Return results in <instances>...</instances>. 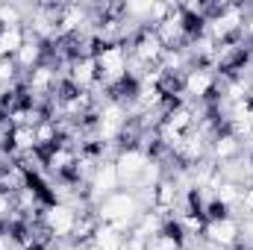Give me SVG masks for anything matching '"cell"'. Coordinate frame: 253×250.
Segmentation results:
<instances>
[{
    "instance_id": "cell-1",
    "label": "cell",
    "mask_w": 253,
    "mask_h": 250,
    "mask_svg": "<svg viewBox=\"0 0 253 250\" xmlns=\"http://www.w3.org/2000/svg\"><path fill=\"white\" fill-rule=\"evenodd\" d=\"M94 65H97V80L103 88H112L129 74V53L126 44H100L94 53Z\"/></svg>"
},
{
    "instance_id": "cell-2",
    "label": "cell",
    "mask_w": 253,
    "mask_h": 250,
    "mask_svg": "<svg viewBox=\"0 0 253 250\" xmlns=\"http://www.w3.org/2000/svg\"><path fill=\"white\" fill-rule=\"evenodd\" d=\"M77 221H80V209L71 203H50L42 212V224L53 236V242H71Z\"/></svg>"
},
{
    "instance_id": "cell-3",
    "label": "cell",
    "mask_w": 253,
    "mask_h": 250,
    "mask_svg": "<svg viewBox=\"0 0 253 250\" xmlns=\"http://www.w3.org/2000/svg\"><path fill=\"white\" fill-rule=\"evenodd\" d=\"M147 153L141 150H118L115 156V171L118 180L126 191H141V177H144V165H147Z\"/></svg>"
},
{
    "instance_id": "cell-4",
    "label": "cell",
    "mask_w": 253,
    "mask_h": 250,
    "mask_svg": "<svg viewBox=\"0 0 253 250\" xmlns=\"http://www.w3.org/2000/svg\"><path fill=\"white\" fill-rule=\"evenodd\" d=\"M203 239L212 245V248H221V250H233L242 245V224L227 215V218H218V221H206L203 227Z\"/></svg>"
},
{
    "instance_id": "cell-5",
    "label": "cell",
    "mask_w": 253,
    "mask_h": 250,
    "mask_svg": "<svg viewBox=\"0 0 253 250\" xmlns=\"http://www.w3.org/2000/svg\"><path fill=\"white\" fill-rule=\"evenodd\" d=\"M33 132H36V147H39V153H44V150H50L53 144L62 141L59 124H56L53 118H44L39 126H33Z\"/></svg>"
},
{
    "instance_id": "cell-6",
    "label": "cell",
    "mask_w": 253,
    "mask_h": 250,
    "mask_svg": "<svg viewBox=\"0 0 253 250\" xmlns=\"http://www.w3.org/2000/svg\"><path fill=\"white\" fill-rule=\"evenodd\" d=\"M124 239H126V233L118 230V227H112V224H100L97 233H94V245L100 250H121Z\"/></svg>"
},
{
    "instance_id": "cell-7",
    "label": "cell",
    "mask_w": 253,
    "mask_h": 250,
    "mask_svg": "<svg viewBox=\"0 0 253 250\" xmlns=\"http://www.w3.org/2000/svg\"><path fill=\"white\" fill-rule=\"evenodd\" d=\"M121 250H150V242H144V239H138V236H129V233H126Z\"/></svg>"
},
{
    "instance_id": "cell-8",
    "label": "cell",
    "mask_w": 253,
    "mask_h": 250,
    "mask_svg": "<svg viewBox=\"0 0 253 250\" xmlns=\"http://www.w3.org/2000/svg\"><path fill=\"white\" fill-rule=\"evenodd\" d=\"M242 39L253 47V9H248V18H245V30H242Z\"/></svg>"
},
{
    "instance_id": "cell-9",
    "label": "cell",
    "mask_w": 253,
    "mask_h": 250,
    "mask_svg": "<svg viewBox=\"0 0 253 250\" xmlns=\"http://www.w3.org/2000/svg\"><path fill=\"white\" fill-rule=\"evenodd\" d=\"M0 162H3V156H0Z\"/></svg>"
}]
</instances>
